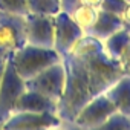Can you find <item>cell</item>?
<instances>
[{"mask_svg": "<svg viewBox=\"0 0 130 130\" xmlns=\"http://www.w3.org/2000/svg\"><path fill=\"white\" fill-rule=\"evenodd\" d=\"M64 66V90L58 100L57 113L63 121L74 122L80 109L93 96L104 93L118 78L122 69L119 61L109 57L106 51L90 55H61Z\"/></svg>", "mask_w": 130, "mask_h": 130, "instance_id": "cell-1", "label": "cell"}, {"mask_svg": "<svg viewBox=\"0 0 130 130\" xmlns=\"http://www.w3.org/2000/svg\"><path fill=\"white\" fill-rule=\"evenodd\" d=\"M19 75L26 81L43 69L61 61V55L54 47H41L26 43L17 51L9 52Z\"/></svg>", "mask_w": 130, "mask_h": 130, "instance_id": "cell-2", "label": "cell"}, {"mask_svg": "<svg viewBox=\"0 0 130 130\" xmlns=\"http://www.w3.org/2000/svg\"><path fill=\"white\" fill-rule=\"evenodd\" d=\"M26 90L25 80L19 75L12 58L8 54L5 61V71L0 81V121L5 122L8 116L14 112L19 96Z\"/></svg>", "mask_w": 130, "mask_h": 130, "instance_id": "cell-3", "label": "cell"}, {"mask_svg": "<svg viewBox=\"0 0 130 130\" xmlns=\"http://www.w3.org/2000/svg\"><path fill=\"white\" fill-rule=\"evenodd\" d=\"M64 80H66L64 66L60 61V63H55L52 66L43 69L32 78L26 80L25 84H26V89L40 92L58 103V100L61 98L63 90H64Z\"/></svg>", "mask_w": 130, "mask_h": 130, "instance_id": "cell-4", "label": "cell"}, {"mask_svg": "<svg viewBox=\"0 0 130 130\" xmlns=\"http://www.w3.org/2000/svg\"><path fill=\"white\" fill-rule=\"evenodd\" d=\"M63 124V119L55 112H12L3 122L6 130H40L55 128Z\"/></svg>", "mask_w": 130, "mask_h": 130, "instance_id": "cell-5", "label": "cell"}, {"mask_svg": "<svg viewBox=\"0 0 130 130\" xmlns=\"http://www.w3.org/2000/svg\"><path fill=\"white\" fill-rule=\"evenodd\" d=\"M113 112H116V109L112 101L104 93H100L80 109L74 118V124L83 128H100Z\"/></svg>", "mask_w": 130, "mask_h": 130, "instance_id": "cell-6", "label": "cell"}, {"mask_svg": "<svg viewBox=\"0 0 130 130\" xmlns=\"http://www.w3.org/2000/svg\"><path fill=\"white\" fill-rule=\"evenodd\" d=\"M26 44L25 15L0 11V46L8 52L17 51Z\"/></svg>", "mask_w": 130, "mask_h": 130, "instance_id": "cell-7", "label": "cell"}, {"mask_svg": "<svg viewBox=\"0 0 130 130\" xmlns=\"http://www.w3.org/2000/svg\"><path fill=\"white\" fill-rule=\"evenodd\" d=\"M83 34L84 31L74 22L71 14L60 11L54 15V49L60 55L69 52V49Z\"/></svg>", "mask_w": 130, "mask_h": 130, "instance_id": "cell-8", "label": "cell"}, {"mask_svg": "<svg viewBox=\"0 0 130 130\" xmlns=\"http://www.w3.org/2000/svg\"><path fill=\"white\" fill-rule=\"evenodd\" d=\"M26 43L41 47H54V15L28 12L25 15Z\"/></svg>", "mask_w": 130, "mask_h": 130, "instance_id": "cell-9", "label": "cell"}, {"mask_svg": "<svg viewBox=\"0 0 130 130\" xmlns=\"http://www.w3.org/2000/svg\"><path fill=\"white\" fill-rule=\"evenodd\" d=\"M58 103L40 92L26 89L17 100L14 112H55Z\"/></svg>", "mask_w": 130, "mask_h": 130, "instance_id": "cell-10", "label": "cell"}, {"mask_svg": "<svg viewBox=\"0 0 130 130\" xmlns=\"http://www.w3.org/2000/svg\"><path fill=\"white\" fill-rule=\"evenodd\" d=\"M121 28H124V23H122L121 15H116V14H112L109 11L100 9L95 23L84 34H89V35H92V37L104 41L109 35H112L113 32L119 31Z\"/></svg>", "mask_w": 130, "mask_h": 130, "instance_id": "cell-11", "label": "cell"}, {"mask_svg": "<svg viewBox=\"0 0 130 130\" xmlns=\"http://www.w3.org/2000/svg\"><path fill=\"white\" fill-rule=\"evenodd\" d=\"M104 95L112 101L115 109L127 116H130V77L122 75L118 78L106 92Z\"/></svg>", "mask_w": 130, "mask_h": 130, "instance_id": "cell-12", "label": "cell"}, {"mask_svg": "<svg viewBox=\"0 0 130 130\" xmlns=\"http://www.w3.org/2000/svg\"><path fill=\"white\" fill-rule=\"evenodd\" d=\"M104 51L109 57L118 60L119 55L124 52V49L130 44V32L125 28H121L119 31L113 32L112 35H109L104 41Z\"/></svg>", "mask_w": 130, "mask_h": 130, "instance_id": "cell-13", "label": "cell"}, {"mask_svg": "<svg viewBox=\"0 0 130 130\" xmlns=\"http://www.w3.org/2000/svg\"><path fill=\"white\" fill-rule=\"evenodd\" d=\"M98 11L100 8H95V6H87V5H80L77 6L72 12H71V17L74 19V22L86 32L96 20L98 17Z\"/></svg>", "mask_w": 130, "mask_h": 130, "instance_id": "cell-14", "label": "cell"}, {"mask_svg": "<svg viewBox=\"0 0 130 130\" xmlns=\"http://www.w3.org/2000/svg\"><path fill=\"white\" fill-rule=\"evenodd\" d=\"M28 9L32 14L55 15L61 11L60 0H28Z\"/></svg>", "mask_w": 130, "mask_h": 130, "instance_id": "cell-15", "label": "cell"}, {"mask_svg": "<svg viewBox=\"0 0 130 130\" xmlns=\"http://www.w3.org/2000/svg\"><path fill=\"white\" fill-rule=\"evenodd\" d=\"M0 11L17 15H26L29 12L28 0H0Z\"/></svg>", "mask_w": 130, "mask_h": 130, "instance_id": "cell-16", "label": "cell"}, {"mask_svg": "<svg viewBox=\"0 0 130 130\" xmlns=\"http://www.w3.org/2000/svg\"><path fill=\"white\" fill-rule=\"evenodd\" d=\"M100 128H130V116L116 110L106 119V122Z\"/></svg>", "mask_w": 130, "mask_h": 130, "instance_id": "cell-17", "label": "cell"}, {"mask_svg": "<svg viewBox=\"0 0 130 130\" xmlns=\"http://www.w3.org/2000/svg\"><path fill=\"white\" fill-rule=\"evenodd\" d=\"M101 2H103V0H60V5H61V11L71 14L80 5H87V6L100 8L101 6Z\"/></svg>", "mask_w": 130, "mask_h": 130, "instance_id": "cell-18", "label": "cell"}, {"mask_svg": "<svg viewBox=\"0 0 130 130\" xmlns=\"http://www.w3.org/2000/svg\"><path fill=\"white\" fill-rule=\"evenodd\" d=\"M125 6H127V0H103L100 9H104V11H109L112 14L121 15Z\"/></svg>", "mask_w": 130, "mask_h": 130, "instance_id": "cell-19", "label": "cell"}, {"mask_svg": "<svg viewBox=\"0 0 130 130\" xmlns=\"http://www.w3.org/2000/svg\"><path fill=\"white\" fill-rule=\"evenodd\" d=\"M118 61H119V66H121V69H122V74L130 77V44H128V46L124 49V52L119 55Z\"/></svg>", "mask_w": 130, "mask_h": 130, "instance_id": "cell-20", "label": "cell"}, {"mask_svg": "<svg viewBox=\"0 0 130 130\" xmlns=\"http://www.w3.org/2000/svg\"><path fill=\"white\" fill-rule=\"evenodd\" d=\"M121 19H122L124 25H130V2H127V6L124 8V11L121 14Z\"/></svg>", "mask_w": 130, "mask_h": 130, "instance_id": "cell-21", "label": "cell"}, {"mask_svg": "<svg viewBox=\"0 0 130 130\" xmlns=\"http://www.w3.org/2000/svg\"><path fill=\"white\" fill-rule=\"evenodd\" d=\"M8 51L5 49V47H2V46H0V61H3V60H6V57H8Z\"/></svg>", "mask_w": 130, "mask_h": 130, "instance_id": "cell-22", "label": "cell"}, {"mask_svg": "<svg viewBox=\"0 0 130 130\" xmlns=\"http://www.w3.org/2000/svg\"><path fill=\"white\" fill-rule=\"evenodd\" d=\"M5 61H6V60L0 61V81H2V75H3V71H5Z\"/></svg>", "mask_w": 130, "mask_h": 130, "instance_id": "cell-23", "label": "cell"}, {"mask_svg": "<svg viewBox=\"0 0 130 130\" xmlns=\"http://www.w3.org/2000/svg\"><path fill=\"white\" fill-rule=\"evenodd\" d=\"M124 28H125V29H127V31L130 32V25H124Z\"/></svg>", "mask_w": 130, "mask_h": 130, "instance_id": "cell-24", "label": "cell"}, {"mask_svg": "<svg viewBox=\"0 0 130 130\" xmlns=\"http://www.w3.org/2000/svg\"><path fill=\"white\" fill-rule=\"evenodd\" d=\"M2 127H3V122H2V121H0V128H2Z\"/></svg>", "mask_w": 130, "mask_h": 130, "instance_id": "cell-25", "label": "cell"}, {"mask_svg": "<svg viewBox=\"0 0 130 130\" xmlns=\"http://www.w3.org/2000/svg\"><path fill=\"white\" fill-rule=\"evenodd\" d=\"M127 2H130V0H127Z\"/></svg>", "mask_w": 130, "mask_h": 130, "instance_id": "cell-26", "label": "cell"}]
</instances>
